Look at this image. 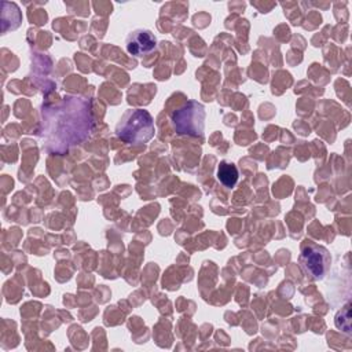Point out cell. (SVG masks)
Segmentation results:
<instances>
[{"mask_svg":"<svg viewBox=\"0 0 352 352\" xmlns=\"http://www.w3.org/2000/svg\"><path fill=\"white\" fill-rule=\"evenodd\" d=\"M125 45L131 55L143 56L155 48L157 38L154 33L147 29H135L126 36Z\"/></svg>","mask_w":352,"mask_h":352,"instance_id":"277c9868","label":"cell"},{"mask_svg":"<svg viewBox=\"0 0 352 352\" xmlns=\"http://www.w3.org/2000/svg\"><path fill=\"white\" fill-rule=\"evenodd\" d=\"M154 133L151 116L144 110L126 111L117 125V135L125 142H144Z\"/></svg>","mask_w":352,"mask_h":352,"instance_id":"6da1fadb","label":"cell"},{"mask_svg":"<svg viewBox=\"0 0 352 352\" xmlns=\"http://www.w3.org/2000/svg\"><path fill=\"white\" fill-rule=\"evenodd\" d=\"M300 263L308 275H311L314 279H322L329 270L330 256L324 248L315 243H308L302 248Z\"/></svg>","mask_w":352,"mask_h":352,"instance_id":"7a4b0ae2","label":"cell"},{"mask_svg":"<svg viewBox=\"0 0 352 352\" xmlns=\"http://www.w3.org/2000/svg\"><path fill=\"white\" fill-rule=\"evenodd\" d=\"M238 169L234 164L221 161L217 166V179L226 187H234L238 182Z\"/></svg>","mask_w":352,"mask_h":352,"instance_id":"5b68a950","label":"cell"},{"mask_svg":"<svg viewBox=\"0 0 352 352\" xmlns=\"http://www.w3.org/2000/svg\"><path fill=\"white\" fill-rule=\"evenodd\" d=\"M191 120H205V110L204 106L198 102L190 100L182 109H179L173 114L175 128L180 133H190V135H202L204 125H199Z\"/></svg>","mask_w":352,"mask_h":352,"instance_id":"3957f363","label":"cell"}]
</instances>
